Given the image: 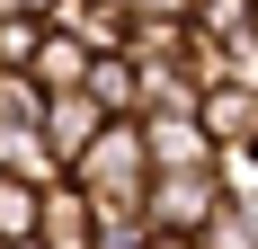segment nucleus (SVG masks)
<instances>
[{"label":"nucleus","instance_id":"1","mask_svg":"<svg viewBox=\"0 0 258 249\" xmlns=\"http://www.w3.org/2000/svg\"><path fill=\"white\" fill-rule=\"evenodd\" d=\"M72 187H89V196H143L152 187V151H143V116H107L98 143L72 160Z\"/></svg>","mask_w":258,"mask_h":249},{"label":"nucleus","instance_id":"12","mask_svg":"<svg viewBox=\"0 0 258 249\" xmlns=\"http://www.w3.org/2000/svg\"><path fill=\"white\" fill-rule=\"evenodd\" d=\"M196 36H214V45L258 36V0H196Z\"/></svg>","mask_w":258,"mask_h":249},{"label":"nucleus","instance_id":"13","mask_svg":"<svg viewBox=\"0 0 258 249\" xmlns=\"http://www.w3.org/2000/svg\"><path fill=\"white\" fill-rule=\"evenodd\" d=\"M0 125H45V89H36V72H0Z\"/></svg>","mask_w":258,"mask_h":249},{"label":"nucleus","instance_id":"11","mask_svg":"<svg viewBox=\"0 0 258 249\" xmlns=\"http://www.w3.org/2000/svg\"><path fill=\"white\" fill-rule=\"evenodd\" d=\"M36 205H45L36 178H9V169H0V240H9V249L36 240Z\"/></svg>","mask_w":258,"mask_h":249},{"label":"nucleus","instance_id":"6","mask_svg":"<svg viewBox=\"0 0 258 249\" xmlns=\"http://www.w3.org/2000/svg\"><path fill=\"white\" fill-rule=\"evenodd\" d=\"M98 125H107V107L89 98V89H53V98H45V143L62 151V169L98 143Z\"/></svg>","mask_w":258,"mask_h":249},{"label":"nucleus","instance_id":"15","mask_svg":"<svg viewBox=\"0 0 258 249\" xmlns=\"http://www.w3.org/2000/svg\"><path fill=\"white\" fill-rule=\"evenodd\" d=\"M125 18H196V0H125Z\"/></svg>","mask_w":258,"mask_h":249},{"label":"nucleus","instance_id":"5","mask_svg":"<svg viewBox=\"0 0 258 249\" xmlns=\"http://www.w3.org/2000/svg\"><path fill=\"white\" fill-rule=\"evenodd\" d=\"M196 125L214 134V151L223 143H258V80H214L196 98Z\"/></svg>","mask_w":258,"mask_h":249},{"label":"nucleus","instance_id":"7","mask_svg":"<svg viewBox=\"0 0 258 249\" xmlns=\"http://www.w3.org/2000/svg\"><path fill=\"white\" fill-rule=\"evenodd\" d=\"M53 27H72L89 53H125V36H134L125 0H53Z\"/></svg>","mask_w":258,"mask_h":249},{"label":"nucleus","instance_id":"14","mask_svg":"<svg viewBox=\"0 0 258 249\" xmlns=\"http://www.w3.org/2000/svg\"><path fill=\"white\" fill-rule=\"evenodd\" d=\"M45 45V18H0V72H27Z\"/></svg>","mask_w":258,"mask_h":249},{"label":"nucleus","instance_id":"8","mask_svg":"<svg viewBox=\"0 0 258 249\" xmlns=\"http://www.w3.org/2000/svg\"><path fill=\"white\" fill-rule=\"evenodd\" d=\"M89 63H98V53L80 45L72 27H53V18H45V45H36V63H27V72H36V89L53 98V89H89Z\"/></svg>","mask_w":258,"mask_h":249},{"label":"nucleus","instance_id":"10","mask_svg":"<svg viewBox=\"0 0 258 249\" xmlns=\"http://www.w3.org/2000/svg\"><path fill=\"white\" fill-rule=\"evenodd\" d=\"M89 98H98L107 116H143V63H134V53H98V63H89Z\"/></svg>","mask_w":258,"mask_h":249},{"label":"nucleus","instance_id":"4","mask_svg":"<svg viewBox=\"0 0 258 249\" xmlns=\"http://www.w3.org/2000/svg\"><path fill=\"white\" fill-rule=\"evenodd\" d=\"M36 249H98V205L72 178H53L45 205H36Z\"/></svg>","mask_w":258,"mask_h":249},{"label":"nucleus","instance_id":"2","mask_svg":"<svg viewBox=\"0 0 258 249\" xmlns=\"http://www.w3.org/2000/svg\"><path fill=\"white\" fill-rule=\"evenodd\" d=\"M223 178L214 169H160L152 187H143V214H152V231H187V240H205V223L223 214Z\"/></svg>","mask_w":258,"mask_h":249},{"label":"nucleus","instance_id":"16","mask_svg":"<svg viewBox=\"0 0 258 249\" xmlns=\"http://www.w3.org/2000/svg\"><path fill=\"white\" fill-rule=\"evenodd\" d=\"M0 18H53V0H0Z\"/></svg>","mask_w":258,"mask_h":249},{"label":"nucleus","instance_id":"9","mask_svg":"<svg viewBox=\"0 0 258 249\" xmlns=\"http://www.w3.org/2000/svg\"><path fill=\"white\" fill-rule=\"evenodd\" d=\"M0 169H9V178H36V187L72 178V169H62V151L45 143V125H0Z\"/></svg>","mask_w":258,"mask_h":249},{"label":"nucleus","instance_id":"17","mask_svg":"<svg viewBox=\"0 0 258 249\" xmlns=\"http://www.w3.org/2000/svg\"><path fill=\"white\" fill-rule=\"evenodd\" d=\"M0 249H9V240H0Z\"/></svg>","mask_w":258,"mask_h":249},{"label":"nucleus","instance_id":"3","mask_svg":"<svg viewBox=\"0 0 258 249\" xmlns=\"http://www.w3.org/2000/svg\"><path fill=\"white\" fill-rule=\"evenodd\" d=\"M143 151H152V178H160V169H214V134L196 125V107L143 116Z\"/></svg>","mask_w":258,"mask_h":249}]
</instances>
